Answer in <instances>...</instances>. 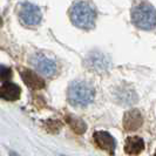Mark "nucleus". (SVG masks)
Segmentation results:
<instances>
[{
	"label": "nucleus",
	"mask_w": 156,
	"mask_h": 156,
	"mask_svg": "<svg viewBox=\"0 0 156 156\" xmlns=\"http://www.w3.org/2000/svg\"><path fill=\"white\" fill-rule=\"evenodd\" d=\"M69 18L75 27L88 31L95 27L98 11L89 1H75L69 8Z\"/></svg>",
	"instance_id": "f257e3e1"
},
{
	"label": "nucleus",
	"mask_w": 156,
	"mask_h": 156,
	"mask_svg": "<svg viewBox=\"0 0 156 156\" xmlns=\"http://www.w3.org/2000/svg\"><path fill=\"white\" fill-rule=\"evenodd\" d=\"M95 98L94 87L86 81L75 80L70 82L67 89V100L72 106L85 108L93 102Z\"/></svg>",
	"instance_id": "f03ea898"
},
{
	"label": "nucleus",
	"mask_w": 156,
	"mask_h": 156,
	"mask_svg": "<svg viewBox=\"0 0 156 156\" xmlns=\"http://www.w3.org/2000/svg\"><path fill=\"white\" fill-rule=\"evenodd\" d=\"M132 23L140 30L150 31L155 28V8L147 1H135L132 7Z\"/></svg>",
	"instance_id": "7ed1b4c3"
},
{
	"label": "nucleus",
	"mask_w": 156,
	"mask_h": 156,
	"mask_svg": "<svg viewBox=\"0 0 156 156\" xmlns=\"http://www.w3.org/2000/svg\"><path fill=\"white\" fill-rule=\"evenodd\" d=\"M19 20L23 26L27 27H37L39 26L42 20V13L39 6L31 1H23L20 2L19 7Z\"/></svg>",
	"instance_id": "20e7f679"
},
{
	"label": "nucleus",
	"mask_w": 156,
	"mask_h": 156,
	"mask_svg": "<svg viewBox=\"0 0 156 156\" xmlns=\"http://www.w3.org/2000/svg\"><path fill=\"white\" fill-rule=\"evenodd\" d=\"M85 66L89 70H93L95 73H105L112 66L109 56L102 53L98 49H94L90 53H88L85 59Z\"/></svg>",
	"instance_id": "39448f33"
},
{
	"label": "nucleus",
	"mask_w": 156,
	"mask_h": 156,
	"mask_svg": "<svg viewBox=\"0 0 156 156\" xmlns=\"http://www.w3.org/2000/svg\"><path fill=\"white\" fill-rule=\"evenodd\" d=\"M114 99L121 106H132L136 103L139 100V96L133 87L128 83H121L114 88Z\"/></svg>",
	"instance_id": "423d86ee"
},
{
	"label": "nucleus",
	"mask_w": 156,
	"mask_h": 156,
	"mask_svg": "<svg viewBox=\"0 0 156 156\" xmlns=\"http://www.w3.org/2000/svg\"><path fill=\"white\" fill-rule=\"evenodd\" d=\"M31 63L35 67V69L40 72L45 76H52L56 72V62L47 55L37 53L31 58Z\"/></svg>",
	"instance_id": "0eeeda50"
},
{
	"label": "nucleus",
	"mask_w": 156,
	"mask_h": 156,
	"mask_svg": "<svg viewBox=\"0 0 156 156\" xmlns=\"http://www.w3.org/2000/svg\"><path fill=\"white\" fill-rule=\"evenodd\" d=\"M93 139L95 144L99 148L106 151L109 155L115 154V149H116V141L114 139V136L106 130H96L93 134Z\"/></svg>",
	"instance_id": "6e6552de"
},
{
	"label": "nucleus",
	"mask_w": 156,
	"mask_h": 156,
	"mask_svg": "<svg viewBox=\"0 0 156 156\" xmlns=\"http://www.w3.org/2000/svg\"><path fill=\"white\" fill-rule=\"evenodd\" d=\"M126 132H135L143 125V116L139 109H130L126 112L122 120Z\"/></svg>",
	"instance_id": "1a4fd4ad"
},
{
	"label": "nucleus",
	"mask_w": 156,
	"mask_h": 156,
	"mask_svg": "<svg viewBox=\"0 0 156 156\" xmlns=\"http://www.w3.org/2000/svg\"><path fill=\"white\" fill-rule=\"evenodd\" d=\"M21 74V79L23 81L30 87L31 89H34V90H39V89H42L45 88L46 83H45V80L41 78L40 75L35 74V72H33L31 69H23L20 72Z\"/></svg>",
	"instance_id": "9d476101"
},
{
	"label": "nucleus",
	"mask_w": 156,
	"mask_h": 156,
	"mask_svg": "<svg viewBox=\"0 0 156 156\" xmlns=\"http://www.w3.org/2000/svg\"><path fill=\"white\" fill-rule=\"evenodd\" d=\"M21 88L13 82H5L0 87V98L6 101H16L20 99Z\"/></svg>",
	"instance_id": "9b49d317"
},
{
	"label": "nucleus",
	"mask_w": 156,
	"mask_h": 156,
	"mask_svg": "<svg viewBox=\"0 0 156 156\" xmlns=\"http://www.w3.org/2000/svg\"><path fill=\"white\" fill-rule=\"evenodd\" d=\"M144 150V141L139 136H129L126 139L125 151L126 154L137 156Z\"/></svg>",
	"instance_id": "f8f14e48"
},
{
	"label": "nucleus",
	"mask_w": 156,
	"mask_h": 156,
	"mask_svg": "<svg viewBox=\"0 0 156 156\" xmlns=\"http://www.w3.org/2000/svg\"><path fill=\"white\" fill-rule=\"evenodd\" d=\"M66 122L69 125V127L72 128V130L76 134H83L87 130V125L85 123L83 120L79 119L76 116L73 115H67L66 116Z\"/></svg>",
	"instance_id": "ddd939ff"
},
{
	"label": "nucleus",
	"mask_w": 156,
	"mask_h": 156,
	"mask_svg": "<svg viewBox=\"0 0 156 156\" xmlns=\"http://www.w3.org/2000/svg\"><path fill=\"white\" fill-rule=\"evenodd\" d=\"M12 75H13V72L9 67L0 65V81H8L12 78Z\"/></svg>",
	"instance_id": "4468645a"
},
{
	"label": "nucleus",
	"mask_w": 156,
	"mask_h": 156,
	"mask_svg": "<svg viewBox=\"0 0 156 156\" xmlns=\"http://www.w3.org/2000/svg\"><path fill=\"white\" fill-rule=\"evenodd\" d=\"M46 123L47 125H51V126H46L47 130H48L49 133H59V130H60V128H61V123H60V122H58L56 120H55V121L48 120Z\"/></svg>",
	"instance_id": "2eb2a0df"
},
{
	"label": "nucleus",
	"mask_w": 156,
	"mask_h": 156,
	"mask_svg": "<svg viewBox=\"0 0 156 156\" xmlns=\"http://www.w3.org/2000/svg\"><path fill=\"white\" fill-rule=\"evenodd\" d=\"M9 155H11V156H20L19 154H16L14 151H9Z\"/></svg>",
	"instance_id": "dca6fc26"
}]
</instances>
